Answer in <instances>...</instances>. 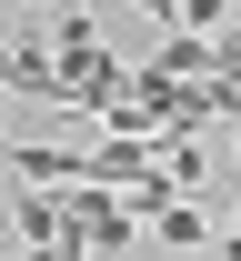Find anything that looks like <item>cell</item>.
<instances>
[{
  "label": "cell",
  "mask_w": 241,
  "mask_h": 261,
  "mask_svg": "<svg viewBox=\"0 0 241 261\" xmlns=\"http://www.w3.org/2000/svg\"><path fill=\"white\" fill-rule=\"evenodd\" d=\"M141 70H161V81H211V40H191V31H171L161 40V50H151V61Z\"/></svg>",
  "instance_id": "7a4b0ae2"
},
{
  "label": "cell",
  "mask_w": 241,
  "mask_h": 261,
  "mask_svg": "<svg viewBox=\"0 0 241 261\" xmlns=\"http://www.w3.org/2000/svg\"><path fill=\"white\" fill-rule=\"evenodd\" d=\"M151 241H171V251H201V241H211V211H201V201H171V211L151 221Z\"/></svg>",
  "instance_id": "277c9868"
},
{
  "label": "cell",
  "mask_w": 241,
  "mask_h": 261,
  "mask_svg": "<svg viewBox=\"0 0 241 261\" xmlns=\"http://www.w3.org/2000/svg\"><path fill=\"white\" fill-rule=\"evenodd\" d=\"M0 161L20 171L31 191H50V201H61L70 181H81V151H50V141H0Z\"/></svg>",
  "instance_id": "6da1fadb"
},
{
  "label": "cell",
  "mask_w": 241,
  "mask_h": 261,
  "mask_svg": "<svg viewBox=\"0 0 241 261\" xmlns=\"http://www.w3.org/2000/svg\"><path fill=\"white\" fill-rule=\"evenodd\" d=\"M10 221H20L31 251H50V241H61V201H50V191H10Z\"/></svg>",
  "instance_id": "3957f363"
},
{
  "label": "cell",
  "mask_w": 241,
  "mask_h": 261,
  "mask_svg": "<svg viewBox=\"0 0 241 261\" xmlns=\"http://www.w3.org/2000/svg\"><path fill=\"white\" fill-rule=\"evenodd\" d=\"M31 261H81V241H50V251H31Z\"/></svg>",
  "instance_id": "5b68a950"
}]
</instances>
